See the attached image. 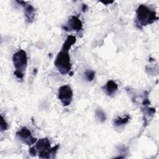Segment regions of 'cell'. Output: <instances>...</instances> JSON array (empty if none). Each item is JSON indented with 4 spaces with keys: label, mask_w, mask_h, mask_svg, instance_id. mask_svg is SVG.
Listing matches in <instances>:
<instances>
[{
    "label": "cell",
    "mask_w": 159,
    "mask_h": 159,
    "mask_svg": "<svg viewBox=\"0 0 159 159\" xmlns=\"http://www.w3.org/2000/svg\"><path fill=\"white\" fill-rule=\"evenodd\" d=\"M76 42V37L73 35H70L67 37L65 42H64L61 50L65 51H69L71 46Z\"/></svg>",
    "instance_id": "30bf717a"
},
{
    "label": "cell",
    "mask_w": 159,
    "mask_h": 159,
    "mask_svg": "<svg viewBox=\"0 0 159 159\" xmlns=\"http://www.w3.org/2000/svg\"><path fill=\"white\" fill-rule=\"evenodd\" d=\"M34 147L37 151L39 157L41 158H44L46 153L51 148L50 142L47 138L39 139Z\"/></svg>",
    "instance_id": "8992f818"
},
{
    "label": "cell",
    "mask_w": 159,
    "mask_h": 159,
    "mask_svg": "<svg viewBox=\"0 0 159 159\" xmlns=\"http://www.w3.org/2000/svg\"><path fill=\"white\" fill-rule=\"evenodd\" d=\"M29 152L30 154V155H32V156H35L37 154V150H36V148L34 146L32 147H30L29 148Z\"/></svg>",
    "instance_id": "2e32d148"
},
{
    "label": "cell",
    "mask_w": 159,
    "mask_h": 159,
    "mask_svg": "<svg viewBox=\"0 0 159 159\" xmlns=\"http://www.w3.org/2000/svg\"><path fill=\"white\" fill-rule=\"evenodd\" d=\"M86 9H87V6H86V4H83L82 5V11H85Z\"/></svg>",
    "instance_id": "ac0fdd59"
},
{
    "label": "cell",
    "mask_w": 159,
    "mask_h": 159,
    "mask_svg": "<svg viewBox=\"0 0 159 159\" xmlns=\"http://www.w3.org/2000/svg\"><path fill=\"white\" fill-rule=\"evenodd\" d=\"M103 4H111V3H112V2H102Z\"/></svg>",
    "instance_id": "d6986e66"
},
{
    "label": "cell",
    "mask_w": 159,
    "mask_h": 159,
    "mask_svg": "<svg viewBox=\"0 0 159 159\" xmlns=\"http://www.w3.org/2000/svg\"><path fill=\"white\" fill-rule=\"evenodd\" d=\"M83 24L80 19L75 16H73L68 20V25L66 26H63V29L66 31L69 30H75L78 32L82 29Z\"/></svg>",
    "instance_id": "52a82bcc"
},
{
    "label": "cell",
    "mask_w": 159,
    "mask_h": 159,
    "mask_svg": "<svg viewBox=\"0 0 159 159\" xmlns=\"http://www.w3.org/2000/svg\"><path fill=\"white\" fill-rule=\"evenodd\" d=\"M58 99L63 106H69L73 99V91L68 84L61 86L58 89Z\"/></svg>",
    "instance_id": "277c9868"
},
{
    "label": "cell",
    "mask_w": 159,
    "mask_h": 159,
    "mask_svg": "<svg viewBox=\"0 0 159 159\" xmlns=\"http://www.w3.org/2000/svg\"><path fill=\"white\" fill-rule=\"evenodd\" d=\"M157 13L155 11L150 9L148 7L144 4L140 5L136 10V25L142 29L143 26H145L153 23L158 20Z\"/></svg>",
    "instance_id": "6da1fadb"
},
{
    "label": "cell",
    "mask_w": 159,
    "mask_h": 159,
    "mask_svg": "<svg viewBox=\"0 0 159 159\" xmlns=\"http://www.w3.org/2000/svg\"><path fill=\"white\" fill-rule=\"evenodd\" d=\"M54 64L61 75L70 73L71 70V63L68 52L61 50L58 52Z\"/></svg>",
    "instance_id": "7a4b0ae2"
},
{
    "label": "cell",
    "mask_w": 159,
    "mask_h": 159,
    "mask_svg": "<svg viewBox=\"0 0 159 159\" xmlns=\"http://www.w3.org/2000/svg\"><path fill=\"white\" fill-rule=\"evenodd\" d=\"M130 120V116L128 115L125 116L124 117H118L116 118L114 120V124L116 127H121L125 124H127Z\"/></svg>",
    "instance_id": "8fae6325"
},
{
    "label": "cell",
    "mask_w": 159,
    "mask_h": 159,
    "mask_svg": "<svg viewBox=\"0 0 159 159\" xmlns=\"http://www.w3.org/2000/svg\"><path fill=\"white\" fill-rule=\"evenodd\" d=\"M84 76L87 81H92L95 76V72L93 70H88L84 72Z\"/></svg>",
    "instance_id": "4fadbf2b"
},
{
    "label": "cell",
    "mask_w": 159,
    "mask_h": 159,
    "mask_svg": "<svg viewBox=\"0 0 159 159\" xmlns=\"http://www.w3.org/2000/svg\"><path fill=\"white\" fill-rule=\"evenodd\" d=\"M149 104H150V101H149L148 98H147L146 99H145L143 100V105H144L145 106H147L149 105Z\"/></svg>",
    "instance_id": "e0dca14e"
},
{
    "label": "cell",
    "mask_w": 159,
    "mask_h": 159,
    "mask_svg": "<svg viewBox=\"0 0 159 159\" xmlns=\"http://www.w3.org/2000/svg\"><path fill=\"white\" fill-rule=\"evenodd\" d=\"M12 61L16 71L24 73L27 66V57L24 50H19L12 56Z\"/></svg>",
    "instance_id": "3957f363"
},
{
    "label": "cell",
    "mask_w": 159,
    "mask_h": 159,
    "mask_svg": "<svg viewBox=\"0 0 159 159\" xmlns=\"http://www.w3.org/2000/svg\"><path fill=\"white\" fill-rule=\"evenodd\" d=\"M14 75L16 76L17 78H18L19 80H21L23 79V78H24V73L20 72V71H16V70L14 71Z\"/></svg>",
    "instance_id": "9a60e30c"
},
{
    "label": "cell",
    "mask_w": 159,
    "mask_h": 159,
    "mask_svg": "<svg viewBox=\"0 0 159 159\" xmlns=\"http://www.w3.org/2000/svg\"><path fill=\"white\" fill-rule=\"evenodd\" d=\"M118 88L117 84L112 80H109L107 82L105 86H103V89L107 96H112L116 93Z\"/></svg>",
    "instance_id": "ba28073f"
},
{
    "label": "cell",
    "mask_w": 159,
    "mask_h": 159,
    "mask_svg": "<svg viewBox=\"0 0 159 159\" xmlns=\"http://www.w3.org/2000/svg\"><path fill=\"white\" fill-rule=\"evenodd\" d=\"M16 134L22 142L28 145H31L37 141V139L32 136L30 130L25 127H22Z\"/></svg>",
    "instance_id": "5b68a950"
},
{
    "label": "cell",
    "mask_w": 159,
    "mask_h": 159,
    "mask_svg": "<svg viewBox=\"0 0 159 159\" xmlns=\"http://www.w3.org/2000/svg\"><path fill=\"white\" fill-rule=\"evenodd\" d=\"M24 6V15L28 22H32L35 17V9L31 4H27V3Z\"/></svg>",
    "instance_id": "9c48e42d"
},
{
    "label": "cell",
    "mask_w": 159,
    "mask_h": 159,
    "mask_svg": "<svg viewBox=\"0 0 159 159\" xmlns=\"http://www.w3.org/2000/svg\"><path fill=\"white\" fill-rule=\"evenodd\" d=\"M1 132L2 131H4V130H6L8 128V124L6 122V120H4V117L2 116H1Z\"/></svg>",
    "instance_id": "5bb4252c"
},
{
    "label": "cell",
    "mask_w": 159,
    "mask_h": 159,
    "mask_svg": "<svg viewBox=\"0 0 159 159\" xmlns=\"http://www.w3.org/2000/svg\"><path fill=\"white\" fill-rule=\"evenodd\" d=\"M95 114H96V117L99 121L103 122L106 120V116L104 112L102 109H96Z\"/></svg>",
    "instance_id": "7c38bea8"
}]
</instances>
